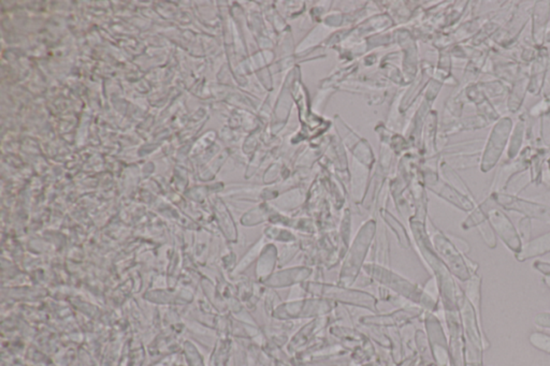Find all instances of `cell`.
Returning <instances> with one entry per match:
<instances>
[{
    "mask_svg": "<svg viewBox=\"0 0 550 366\" xmlns=\"http://www.w3.org/2000/svg\"><path fill=\"white\" fill-rule=\"evenodd\" d=\"M479 233H481V237H483V242L489 248H495L498 245L497 235L493 231V227L491 226V223L487 220L483 221L477 227Z\"/></svg>",
    "mask_w": 550,
    "mask_h": 366,
    "instance_id": "cell-20",
    "label": "cell"
},
{
    "mask_svg": "<svg viewBox=\"0 0 550 366\" xmlns=\"http://www.w3.org/2000/svg\"><path fill=\"white\" fill-rule=\"evenodd\" d=\"M518 235L522 240V245L531 241L532 235V219L528 217H522L518 223Z\"/></svg>",
    "mask_w": 550,
    "mask_h": 366,
    "instance_id": "cell-23",
    "label": "cell"
},
{
    "mask_svg": "<svg viewBox=\"0 0 550 366\" xmlns=\"http://www.w3.org/2000/svg\"><path fill=\"white\" fill-rule=\"evenodd\" d=\"M493 204H495V199H493V194H491V196H488L487 199H486L483 203L479 204L477 208H475L474 210H473L470 216L468 217V219H466V220L464 221V225H462L464 229L469 230V229L473 228V227H479L481 223L487 220L488 210H489Z\"/></svg>",
    "mask_w": 550,
    "mask_h": 366,
    "instance_id": "cell-16",
    "label": "cell"
},
{
    "mask_svg": "<svg viewBox=\"0 0 550 366\" xmlns=\"http://www.w3.org/2000/svg\"><path fill=\"white\" fill-rule=\"evenodd\" d=\"M479 88L483 90V94L488 97V98H497V97H502L504 95L508 94V86L505 83L502 82L501 80L497 78H483V80L479 81Z\"/></svg>",
    "mask_w": 550,
    "mask_h": 366,
    "instance_id": "cell-18",
    "label": "cell"
},
{
    "mask_svg": "<svg viewBox=\"0 0 550 366\" xmlns=\"http://www.w3.org/2000/svg\"><path fill=\"white\" fill-rule=\"evenodd\" d=\"M487 219L493 227L495 235L501 239V241L515 252V255L518 254L522 248V242L519 237L518 231L514 223L510 220V217L505 214V212L497 206L493 204L487 212Z\"/></svg>",
    "mask_w": 550,
    "mask_h": 366,
    "instance_id": "cell-5",
    "label": "cell"
},
{
    "mask_svg": "<svg viewBox=\"0 0 550 366\" xmlns=\"http://www.w3.org/2000/svg\"><path fill=\"white\" fill-rule=\"evenodd\" d=\"M458 303L462 313L464 336L466 338V363L468 366H483V341L481 321L466 295H460Z\"/></svg>",
    "mask_w": 550,
    "mask_h": 366,
    "instance_id": "cell-1",
    "label": "cell"
},
{
    "mask_svg": "<svg viewBox=\"0 0 550 366\" xmlns=\"http://www.w3.org/2000/svg\"><path fill=\"white\" fill-rule=\"evenodd\" d=\"M545 42L550 43V30H548L547 35H546Z\"/></svg>",
    "mask_w": 550,
    "mask_h": 366,
    "instance_id": "cell-28",
    "label": "cell"
},
{
    "mask_svg": "<svg viewBox=\"0 0 550 366\" xmlns=\"http://www.w3.org/2000/svg\"><path fill=\"white\" fill-rule=\"evenodd\" d=\"M535 326L539 328L550 329V313H539L534 317Z\"/></svg>",
    "mask_w": 550,
    "mask_h": 366,
    "instance_id": "cell-24",
    "label": "cell"
},
{
    "mask_svg": "<svg viewBox=\"0 0 550 366\" xmlns=\"http://www.w3.org/2000/svg\"><path fill=\"white\" fill-rule=\"evenodd\" d=\"M528 122L529 115L528 112H527V113H522L517 119L515 126H512V134H510V141H508V160H514L522 152L524 140L526 138Z\"/></svg>",
    "mask_w": 550,
    "mask_h": 366,
    "instance_id": "cell-11",
    "label": "cell"
},
{
    "mask_svg": "<svg viewBox=\"0 0 550 366\" xmlns=\"http://www.w3.org/2000/svg\"><path fill=\"white\" fill-rule=\"evenodd\" d=\"M534 3H519L515 6L512 14L503 26L493 37V42L503 49H508L516 45L526 25L531 20Z\"/></svg>",
    "mask_w": 550,
    "mask_h": 366,
    "instance_id": "cell-3",
    "label": "cell"
},
{
    "mask_svg": "<svg viewBox=\"0 0 550 366\" xmlns=\"http://www.w3.org/2000/svg\"><path fill=\"white\" fill-rule=\"evenodd\" d=\"M548 252H550V231L524 244L522 250L515 255V258L519 262H524L532 258L546 255Z\"/></svg>",
    "mask_w": 550,
    "mask_h": 366,
    "instance_id": "cell-13",
    "label": "cell"
},
{
    "mask_svg": "<svg viewBox=\"0 0 550 366\" xmlns=\"http://www.w3.org/2000/svg\"><path fill=\"white\" fill-rule=\"evenodd\" d=\"M531 345L539 350L550 355V335L542 332H533L529 337Z\"/></svg>",
    "mask_w": 550,
    "mask_h": 366,
    "instance_id": "cell-21",
    "label": "cell"
},
{
    "mask_svg": "<svg viewBox=\"0 0 550 366\" xmlns=\"http://www.w3.org/2000/svg\"><path fill=\"white\" fill-rule=\"evenodd\" d=\"M547 167H548V169H549L550 170V157L549 158H548V160H547Z\"/></svg>",
    "mask_w": 550,
    "mask_h": 366,
    "instance_id": "cell-29",
    "label": "cell"
},
{
    "mask_svg": "<svg viewBox=\"0 0 550 366\" xmlns=\"http://www.w3.org/2000/svg\"><path fill=\"white\" fill-rule=\"evenodd\" d=\"M533 150H534L533 146H527L520 152V154H519L516 159L508 160V163H503L498 169L495 179L493 182V186H491V194L505 191L506 185H508V182L510 181V179L514 175L529 170V165H530L529 159H530L531 155H532Z\"/></svg>",
    "mask_w": 550,
    "mask_h": 366,
    "instance_id": "cell-6",
    "label": "cell"
},
{
    "mask_svg": "<svg viewBox=\"0 0 550 366\" xmlns=\"http://www.w3.org/2000/svg\"><path fill=\"white\" fill-rule=\"evenodd\" d=\"M529 90V74L522 73L512 84L508 93L506 107L512 113H516L522 107Z\"/></svg>",
    "mask_w": 550,
    "mask_h": 366,
    "instance_id": "cell-14",
    "label": "cell"
},
{
    "mask_svg": "<svg viewBox=\"0 0 550 366\" xmlns=\"http://www.w3.org/2000/svg\"><path fill=\"white\" fill-rule=\"evenodd\" d=\"M481 278L479 275H473L472 278L468 281L466 288V297L468 301L472 304L474 307L475 313H476L477 317H479V321L481 320Z\"/></svg>",
    "mask_w": 550,
    "mask_h": 366,
    "instance_id": "cell-17",
    "label": "cell"
},
{
    "mask_svg": "<svg viewBox=\"0 0 550 366\" xmlns=\"http://www.w3.org/2000/svg\"><path fill=\"white\" fill-rule=\"evenodd\" d=\"M549 52L547 47H539V54L534 61L531 63L529 72V94L539 96L545 86L547 81L548 69H549Z\"/></svg>",
    "mask_w": 550,
    "mask_h": 366,
    "instance_id": "cell-8",
    "label": "cell"
},
{
    "mask_svg": "<svg viewBox=\"0 0 550 366\" xmlns=\"http://www.w3.org/2000/svg\"><path fill=\"white\" fill-rule=\"evenodd\" d=\"M539 134L542 144L546 148H550V112L539 119Z\"/></svg>",
    "mask_w": 550,
    "mask_h": 366,
    "instance_id": "cell-22",
    "label": "cell"
},
{
    "mask_svg": "<svg viewBox=\"0 0 550 366\" xmlns=\"http://www.w3.org/2000/svg\"><path fill=\"white\" fill-rule=\"evenodd\" d=\"M454 311H450L448 316V324H449L450 343H452V357L454 366H464V340H462V326L459 319L454 314Z\"/></svg>",
    "mask_w": 550,
    "mask_h": 366,
    "instance_id": "cell-12",
    "label": "cell"
},
{
    "mask_svg": "<svg viewBox=\"0 0 550 366\" xmlns=\"http://www.w3.org/2000/svg\"><path fill=\"white\" fill-rule=\"evenodd\" d=\"M493 194L495 203L500 208L508 211L519 213L530 219H537L542 221H550V208L542 206L533 200L522 199L517 196L505 194V192H495Z\"/></svg>",
    "mask_w": 550,
    "mask_h": 366,
    "instance_id": "cell-4",
    "label": "cell"
},
{
    "mask_svg": "<svg viewBox=\"0 0 550 366\" xmlns=\"http://www.w3.org/2000/svg\"><path fill=\"white\" fill-rule=\"evenodd\" d=\"M550 157V148L541 146V148H534L530 159H529V172H530L531 183L541 184L542 172H543L544 165L547 163Z\"/></svg>",
    "mask_w": 550,
    "mask_h": 366,
    "instance_id": "cell-15",
    "label": "cell"
},
{
    "mask_svg": "<svg viewBox=\"0 0 550 366\" xmlns=\"http://www.w3.org/2000/svg\"><path fill=\"white\" fill-rule=\"evenodd\" d=\"M466 92L469 100L472 101L476 105L477 114L483 117L488 123H495V122L501 119L499 112L495 109L489 98L483 94V90H481L477 83L476 84H473V85L468 86Z\"/></svg>",
    "mask_w": 550,
    "mask_h": 366,
    "instance_id": "cell-10",
    "label": "cell"
},
{
    "mask_svg": "<svg viewBox=\"0 0 550 366\" xmlns=\"http://www.w3.org/2000/svg\"><path fill=\"white\" fill-rule=\"evenodd\" d=\"M533 268L544 275H550V264L543 261H535Z\"/></svg>",
    "mask_w": 550,
    "mask_h": 366,
    "instance_id": "cell-25",
    "label": "cell"
},
{
    "mask_svg": "<svg viewBox=\"0 0 550 366\" xmlns=\"http://www.w3.org/2000/svg\"><path fill=\"white\" fill-rule=\"evenodd\" d=\"M533 201L537 202V203L547 206L548 208H550V191L539 194V196H537V198L533 199Z\"/></svg>",
    "mask_w": 550,
    "mask_h": 366,
    "instance_id": "cell-26",
    "label": "cell"
},
{
    "mask_svg": "<svg viewBox=\"0 0 550 366\" xmlns=\"http://www.w3.org/2000/svg\"><path fill=\"white\" fill-rule=\"evenodd\" d=\"M437 249L441 252L445 259L446 264L452 271L454 276L458 277L460 281H468L472 278L473 274L469 270L466 264V257L462 256L456 246L452 245L445 237H441L437 240Z\"/></svg>",
    "mask_w": 550,
    "mask_h": 366,
    "instance_id": "cell-7",
    "label": "cell"
},
{
    "mask_svg": "<svg viewBox=\"0 0 550 366\" xmlns=\"http://www.w3.org/2000/svg\"><path fill=\"white\" fill-rule=\"evenodd\" d=\"M544 284L550 289V275H545L543 278Z\"/></svg>",
    "mask_w": 550,
    "mask_h": 366,
    "instance_id": "cell-27",
    "label": "cell"
},
{
    "mask_svg": "<svg viewBox=\"0 0 550 366\" xmlns=\"http://www.w3.org/2000/svg\"><path fill=\"white\" fill-rule=\"evenodd\" d=\"M528 171V170H527ZM527 171L524 172L518 173V175H514L508 182V185L505 187V194H512V196H517L519 192H522L529 184H531L530 172L526 175Z\"/></svg>",
    "mask_w": 550,
    "mask_h": 366,
    "instance_id": "cell-19",
    "label": "cell"
},
{
    "mask_svg": "<svg viewBox=\"0 0 550 366\" xmlns=\"http://www.w3.org/2000/svg\"><path fill=\"white\" fill-rule=\"evenodd\" d=\"M550 18L549 0H539L533 5L531 20H532V41L537 47H544L548 32Z\"/></svg>",
    "mask_w": 550,
    "mask_h": 366,
    "instance_id": "cell-9",
    "label": "cell"
},
{
    "mask_svg": "<svg viewBox=\"0 0 550 366\" xmlns=\"http://www.w3.org/2000/svg\"><path fill=\"white\" fill-rule=\"evenodd\" d=\"M512 119L508 117H501L493 126L491 134L486 140L485 148L481 154V172L487 173L498 165L510 141L512 130Z\"/></svg>",
    "mask_w": 550,
    "mask_h": 366,
    "instance_id": "cell-2",
    "label": "cell"
},
{
    "mask_svg": "<svg viewBox=\"0 0 550 366\" xmlns=\"http://www.w3.org/2000/svg\"><path fill=\"white\" fill-rule=\"evenodd\" d=\"M548 30H550V22H549V25H548Z\"/></svg>",
    "mask_w": 550,
    "mask_h": 366,
    "instance_id": "cell-30",
    "label": "cell"
}]
</instances>
